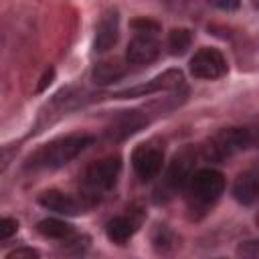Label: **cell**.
<instances>
[{
  "label": "cell",
  "mask_w": 259,
  "mask_h": 259,
  "mask_svg": "<svg viewBox=\"0 0 259 259\" xmlns=\"http://www.w3.org/2000/svg\"><path fill=\"white\" fill-rule=\"evenodd\" d=\"M188 67H190L192 77L214 81L227 73V59L223 57L221 51L210 49V47H202L192 55Z\"/></svg>",
  "instance_id": "cell-6"
},
{
  "label": "cell",
  "mask_w": 259,
  "mask_h": 259,
  "mask_svg": "<svg viewBox=\"0 0 259 259\" xmlns=\"http://www.w3.org/2000/svg\"><path fill=\"white\" fill-rule=\"evenodd\" d=\"M182 73L176 71V69H168L160 75H156L154 79L146 81L144 85H136V87H127V89H121L117 91L113 97L117 99H127V97H144V95H152V93H158V91H170V89H178L182 87Z\"/></svg>",
  "instance_id": "cell-8"
},
{
  "label": "cell",
  "mask_w": 259,
  "mask_h": 259,
  "mask_svg": "<svg viewBox=\"0 0 259 259\" xmlns=\"http://www.w3.org/2000/svg\"><path fill=\"white\" fill-rule=\"evenodd\" d=\"M38 204L47 210H53L57 214H65V217H75L79 212H83L85 204L81 200H77L71 194H65L61 190H45L38 196Z\"/></svg>",
  "instance_id": "cell-11"
},
{
  "label": "cell",
  "mask_w": 259,
  "mask_h": 259,
  "mask_svg": "<svg viewBox=\"0 0 259 259\" xmlns=\"http://www.w3.org/2000/svg\"><path fill=\"white\" fill-rule=\"evenodd\" d=\"M125 73H127V65L121 59H105L93 67L91 79L99 85H109L113 81H119Z\"/></svg>",
  "instance_id": "cell-14"
},
{
  "label": "cell",
  "mask_w": 259,
  "mask_h": 259,
  "mask_svg": "<svg viewBox=\"0 0 259 259\" xmlns=\"http://www.w3.org/2000/svg\"><path fill=\"white\" fill-rule=\"evenodd\" d=\"M140 227V219H134L132 214H119V217H113L107 221L105 225V235L111 243L115 245H125L134 233L138 231Z\"/></svg>",
  "instance_id": "cell-13"
},
{
  "label": "cell",
  "mask_w": 259,
  "mask_h": 259,
  "mask_svg": "<svg viewBox=\"0 0 259 259\" xmlns=\"http://www.w3.org/2000/svg\"><path fill=\"white\" fill-rule=\"evenodd\" d=\"M251 6H253L257 12H259V0H251Z\"/></svg>",
  "instance_id": "cell-24"
},
{
  "label": "cell",
  "mask_w": 259,
  "mask_h": 259,
  "mask_svg": "<svg viewBox=\"0 0 259 259\" xmlns=\"http://www.w3.org/2000/svg\"><path fill=\"white\" fill-rule=\"evenodd\" d=\"M38 233L47 239H55V241H69L75 237V229L73 225L61 221V219H42L38 225H36Z\"/></svg>",
  "instance_id": "cell-15"
},
{
  "label": "cell",
  "mask_w": 259,
  "mask_h": 259,
  "mask_svg": "<svg viewBox=\"0 0 259 259\" xmlns=\"http://www.w3.org/2000/svg\"><path fill=\"white\" fill-rule=\"evenodd\" d=\"M194 160L196 154L190 148H184L174 156L170 162L166 174H164V190L166 192H176L178 188H186L190 176L194 174Z\"/></svg>",
  "instance_id": "cell-7"
},
{
  "label": "cell",
  "mask_w": 259,
  "mask_h": 259,
  "mask_svg": "<svg viewBox=\"0 0 259 259\" xmlns=\"http://www.w3.org/2000/svg\"><path fill=\"white\" fill-rule=\"evenodd\" d=\"M192 45V32L188 28H174L168 34V49L172 55H184Z\"/></svg>",
  "instance_id": "cell-16"
},
{
  "label": "cell",
  "mask_w": 259,
  "mask_h": 259,
  "mask_svg": "<svg viewBox=\"0 0 259 259\" xmlns=\"http://www.w3.org/2000/svg\"><path fill=\"white\" fill-rule=\"evenodd\" d=\"M93 136L87 134H73L65 138H57L45 146H40L28 160L30 168H42V170H55L65 164H69L73 158H77L87 146H91Z\"/></svg>",
  "instance_id": "cell-1"
},
{
  "label": "cell",
  "mask_w": 259,
  "mask_h": 259,
  "mask_svg": "<svg viewBox=\"0 0 259 259\" xmlns=\"http://www.w3.org/2000/svg\"><path fill=\"white\" fill-rule=\"evenodd\" d=\"M186 190L194 204L206 208L214 204L225 192V176L214 168H198L190 176Z\"/></svg>",
  "instance_id": "cell-2"
},
{
  "label": "cell",
  "mask_w": 259,
  "mask_h": 259,
  "mask_svg": "<svg viewBox=\"0 0 259 259\" xmlns=\"http://www.w3.org/2000/svg\"><path fill=\"white\" fill-rule=\"evenodd\" d=\"M16 231H18V223H16L14 219L4 217V219L0 221V239H2V241L10 239V237H12Z\"/></svg>",
  "instance_id": "cell-20"
},
{
  "label": "cell",
  "mask_w": 259,
  "mask_h": 259,
  "mask_svg": "<svg viewBox=\"0 0 259 259\" xmlns=\"http://www.w3.org/2000/svg\"><path fill=\"white\" fill-rule=\"evenodd\" d=\"M255 223H257V227H259V212L255 214Z\"/></svg>",
  "instance_id": "cell-25"
},
{
  "label": "cell",
  "mask_w": 259,
  "mask_h": 259,
  "mask_svg": "<svg viewBox=\"0 0 259 259\" xmlns=\"http://www.w3.org/2000/svg\"><path fill=\"white\" fill-rule=\"evenodd\" d=\"M132 166H134L136 176L142 182L156 178L162 172V166H164V148H162V144H158L156 140L140 144L132 152Z\"/></svg>",
  "instance_id": "cell-4"
},
{
  "label": "cell",
  "mask_w": 259,
  "mask_h": 259,
  "mask_svg": "<svg viewBox=\"0 0 259 259\" xmlns=\"http://www.w3.org/2000/svg\"><path fill=\"white\" fill-rule=\"evenodd\" d=\"M132 28H134V34H150V36H156L158 30H160V24L156 20H150L146 16H140V18L132 20Z\"/></svg>",
  "instance_id": "cell-18"
},
{
  "label": "cell",
  "mask_w": 259,
  "mask_h": 259,
  "mask_svg": "<svg viewBox=\"0 0 259 259\" xmlns=\"http://www.w3.org/2000/svg\"><path fill=\"white\" fill-rule=\"evenodd\" d=\"M233 196L241 204H255L259 200V170H245L233 182Z\"/></svg>",
  "instance_id": "cell-12"
},
{
  "label": "cell",
  "mask_w": 259,
  "mask_h": 259,
  "mask_svg": "<svg viewBox=\"0 0 259 259\" xmlns=\"http://www.w3.org/2000/svg\"><path fill=\"white\" fill-rule=\"evenodd\" d=\"M152 241H154V247H156L158 251H168L170 247H176V243H178L176 235H174L166 225H158V227H156V231H154V235H152Z\"/></svg>",
  "instance_id": "cell-17"
},
{
  "label": "cell",
  "mask_w": 259,
  "mask_h": 259,
  "mask_svg": "<svg viewBox=\"0 0 259 259\" xmlns=\"http://www.w3.org/2000/svg\"><path fill=\"white\" fill-rule=\"evenodd\" d=\"M117 36H119V12H117V8H107L95 26L93 51L107 53L117 42Z\"/></svg>",
  "instance_id": "cell-9"
},
{
  "label": "cell",
  "mask_w": 259,
  "mask_h": 259,
  "mask_svg": "<svg viewBox=\"0 0 259 259\" xmlns=\"http://www.w3.org/2000/svg\"><path fill=\"white\" fill-rule=\"evenodd\" d=\"M251 142V136L245 127H227L221 130L206 146V156L212 160L229 158L241 150H245Z\"/></svg>",
  "instance_id": "cell-5"
},
{
  "label": "cell",
  "mask_w": 259,
  "mask_h": 259,
  "mask_svg": "<svg viewBox=\"0 0 259 259\" xmlns=\"http://www.w3.org/2000/svg\"><path fill=\"white\" fill-rule=\"evenodd\" d=\"M121 172V160L119 156H107L101 158L97 162H93L91 166H87L85 174H83V188H85V196H101L103 192L111 190L117 182V176Z\"/></svg>",
  "instance_id": "cell-3"
},
{
  "label": "cell",
  "mask_w": 259,
  "mask_h": 259,
  "mask_svg": "<svg viewBox=\"0 0 259 259\" xmlns=\"http://www.w3.org/2000/svg\"><path fill=\"white\" fill-rule=\"evenodd\" d=\"M20 257H28V259H32V257H38V251H34V249H14V251H10L8 255H6V259H20Z\"/></svg>",
  "instance_id": "cell-22"
},
{
  "label": "cell",
  "mask_w": 259,
  "mask_h": 259,
  "mask_svg": "<svg viewBox=\"0 0 259 259\" xmlns=\"http://www.w3.org/2000/svg\"><path fill=\"white\" fill-rule=\"evenodd\" d=\"M208 4H212L214 8H219V10H237L239 8V4H241V0H206Z\"/></svg>",
  "instance_id": "cell-21"
},
{
  "label": "cell",
  "mask_w": 259,
  "mask_h": 259,
  "mask_svg": "<svg viewBox=\"0 0 259 259\" xmlns=\"http://www.w3.org/2000/svg\"><path fill=\"white\" fill-rule=\"evenodd\" d=\"M237 255L239 257H249V259H259V239L241 243L237 247Z\"/></svg>",
  "instance_id": "cell-19"
},
{
  "label": "cell",
  "mask_w": 259,
  "mask_h": 259,
  "mask_svg": "<svg viewBox=\"0 0 259 259\" xmlns=\"http://www.w3.org/2000/svg\"><path fill=\"white\" fill-rule=\"evenodd\" d=\"M53 75H55V71H53V69H49V71H47V73L42 75V79H40V85L36 87V91H42V89H45V87H47V85L51 83V79H53Z\"/></svg>",
  "instance_id": "cell-23"
},
{
  "label": "cell",
  "mask_w": 259,
  "mask_h": 259,
  "mask_svg": "<svg viewBox=\"0 0 259 259\" xmlns=\"http://www.w3.org/2000/svg\"><path fill=\"white\" fill-rule=\"evenodd\" d=\"M158 55H160V45L156 36L134 34L125 51V61L127 65H150L158 59Z\"/></svg>",
  "instance_id": "cell-10"
}]
</instances>
